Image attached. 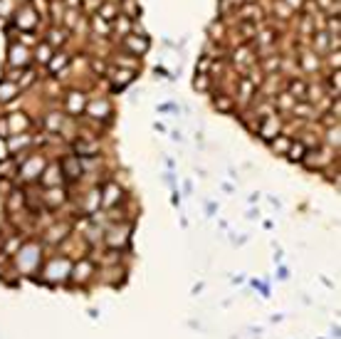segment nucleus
<instances>
[{
	"label": "nucleus",
	"mask_w": 341,
	"mask_h": 339,
	"mask_svg": "<svg viewBox=\"0 0 341 339\" xmlns=\"http://www.w3.org/2000/svg\"><path fill=\"white\" fill-rule=\"evenodd\" d=\"M25 146H30V139L27 136H20V141H7V149H10V154H15V151H20V149H25Z\"/></svg>",
	"instance_id": "obj_13"
},
{
	"label": "nucleus",
	"mask_w": 341,
	"mask_h": 339,
	"mask_svg": "<svg viewBox=\"0 0 341 339\" xmlns=\"http://www.w3.org/2000/svg\"><path fill=\"white\" fill-rule=\"evenodd\" d=\"M69 233V225H60V228H52L50 230V240L52 243H60V240H65V235Z\"/></svg>",
	"instance_id": "obj_12"
},
{
	"label": "nucleus",
	"mask_w": 341,
	"mask_h": 339,
	"mask_svg": "<svg viewBox=\"0 0 341 339\" xmlns=\"http://www.w3.org/2000/svg\"><path fill=\"white\" fill-rule=\"evenodd\" d=\"M52 60H55V62H52V72H55V69L57 67H62V65H65V60H67V57H65V55H57V57H52Z\"/></svg>",
	"instance_id": "obj_16"
},
{
	"label": "nucleus",
	"mask_w": 341,
	"mask_h": 339,
	"mask_svg": "<svg viewBox=\"0 0 341 339\" xmlns=\"http://www.w3.org/2000/svg\"><path fill=\"white\" fill-rule=\"evenodd\" d=\"M121 188L116 186V183H107V188L102 191V203L107 205V208H112V205L121 203Z\"/></svg>",
	"instance_id": "obj_6"
},
{
	"label": "nucleus",
	"mask_w": 341,
	"mask_h": 339,
	"mask_svg": "<svg viewBox=\"0 0 341 339\" xmlns=\"http://www.w3.org/2000/svg\"><path fill=\"white\" fill-rule=\"evenodd\" d=\"M42 169H45V161H42L40 156L27 159V161L20 166V178H25V181H35V178L42 173Z\"/></svg>",
	"instance_id": "obj_2"
},
{
	"label": "nucleus",
	"mask_w": 341,
	"mask_h": 339,
	"mask_svg": "<svg viewBox=\"0 0 341 339\" xmlns=\"http://www.w3.org/2000/svg\"><path fill=\"white\" fill-rule=\"evenodd\" d=\"M62 37H65L62 32H52V42H55V45H62Z\"/></svg>",
	"instance_id": "obj_17"
},
{
	"label": "nucleus",
	"mask_w": 341,
	"mask_h": 339,
	"mask_svg": "<svg viewBox=\"0 0 341 339\" xmlns=\"http://www.w3.org/2000/svg\"><path fill=\"white\" fill-rule=\"evenodd\" d=\"M307 144L304 141H294V144H289V149H287V156H289V161H304V156H307Z\"/></svg>",
	"instance_id": "obj_8"
},
{
	"label": "nucleus",
	"mask_w": 341,
	"mask_h": 339,
	"mask_svg": "<svg viewBox=\"0 0 341 339\" xmlns=\"http://www.w3.org/2000/svg\"><path fill=\"white\" fill-rule=\"evenodd\" d=\"M17 94V87L15 84H10V82H2L0 84V102H7V99H12Z\"/></svg>",
	"instance_id": "obj_10"
},
{
	"label": "nucleus",
	"mask_w": 341,
	"mask_h": 339,
	"mask_svg": "<svg viewBox=\"0 0 341 339\" xmlns=\"http://www.w3.org/2000/svg\"><path fill=\"white\" fill-rule=\"evenodd\" d=\"M77 2H79V0H67V5H77Z\"/></svg>",
	"instance_id": "obj_19"
},
{
	"label": "nucleus",
	"mask_w": 341,
	"mask_h": 339,
	"mask_svg": "<svg viewBox=\"0 0 341 339\" xmlns=\"http://www.w3.org/2000/svg\"><path fill=\"white\" fill-rule=\"evenodd\" d=\"M10 129H12V132H22V129H27L25 117H22V114H12V117H10Z\"/></svg>",
	"instance_id": "obj_11"
},
{
	"label": "nucleus",
	"mask_w": 341,
	"mask_h": 339,
	"mask_svg": "<svg viewBox=\"0 0 341 339\" xmlns=\"http://www.w3.org/2000/svg\"><path fill=\"white\" fill-rule=\"evenodd\" d=\"M62 176H67L69 181H77L79 176H82V164H79V159L77 156H67V159H62Z\"/></svg>",
	"instance_id": "obj_3"
},
{
	"label": "nucleus",
	"mask_w": 341,
	"mask_h": 339,
	"mask_svg": "<svg viewBox=\"0 0 341 339\" xmlns=\"http://www.w3.org/2000/svg\"><path fill=\"white\" fill-rule=\"evenodd\" d=\"M60 181H62V169H60V166H50V169L42 173V183H45L47 188L60 186Z\"/></svg>",
	"instance_id": "obj_7"
},
{
	"label": "nucleus",
	"mask_w": 341,
	"mask_h": 339,
	"mask_svg": "<svg viewBox=\"0 0 341 339\" xmlns=\"http://www.w3.org/2000/svg\"><path fill=\"white\" fill-rule=\"evenodd\" d=\"M25 263H30V265H27V270H30V272L37 268V263H40V248H37V245H25V248H22V253H20V255H17V260H15V268H17V270H22V268H25Z\"/></svg>",
	"instance_id": "obj_1"
},
{
	"label": "nucleus",
	"mask_w": 341,
	"mask_h": 339,
	"mask_svg": "<svg viewBox=\"0 0 341 339\" xmlns=\"http://www.w3.org/2000/svg\"><path fill=\"white\" fill-rule=\"evenodd\" d=\"M62 203H65V191L57 188V186L50 188L47 191V205H62Z\"/></svg>",
	"instance_id": "obj_9"
},
{
	"label": "nucleus",
	"mask_w": 341,
	"mask_h": 339,
	"mask_svg": "<svg viewBox=\"0 0 341 339\" xmlns=\"http://www.w3.org/2000/svg\"><path fill=\"white\" fill-rule=\"evenodd\" d=\"M82 99H84L82 94H69V109H72V112H82V107H84Z\"/></svg>",
	"instance_id": "obj_15"
},
{
	"label": "nucleus",
	"mask_w": 341,
	"mask_h": 339,
	"mask_svg": "<svg viewBox=\"0 0 341 339\" xmlns=\"http://www.w3.org/2000/svg\"><path fill=\"white\" fill-rule=\"evenodd\" d=\"M77 282H87L89 277H94V265L89 263V260H79L74 268H72V272H69Z\"/></svg>",
	"instance_id": "obj_4"
},
{
	"label": "nucleus",
	"mask_w": 341,
	"mask_h": 339,
	"mask_svg": "<svg viewBox=\"0 0 341 339\" xmlns=\"http://www.w3.org/2000/svg\"><path fill=\"white\" fill-rule=\"evenodd\" d=\"M287 2H289V5H299V0H287Z\"/></svg>",
	"instance_id": "obj_18"
},
{
	"label": "nucleus",
	"mask_w": 341,
	"mask_h": 339,
	"mask_svg": "<svg viewBox=\"0 0 341 339\" xmlns=\"http://www.w3.org/2000/svg\"><path fill=\"white\" fill-rule=\"evenodd\" d=\"M289 144H292V141H289L287 136H277V141L272 144V151H277V154H284V151L289 149Z\"/></svg>",
	"instance_id": "obj_14"
},
{
	"label": "nucleus",
	"mask_w": 341,
	"mask_h": 339,
	"mask_svg": "<svg viewBox=\"0 0 341 339\" xmlns=\"http://www.w3.org/2000/svg\"><path fill=\"white\" fill-rule=\"evenodd\" d=\"M126 235H129V225H126V228H119V230H116V228H112V230L107 233V245L119 250L121 245H126V240H129Z\"/></svg>",
	"instance_id": "obj_5"
}]
</instances>
